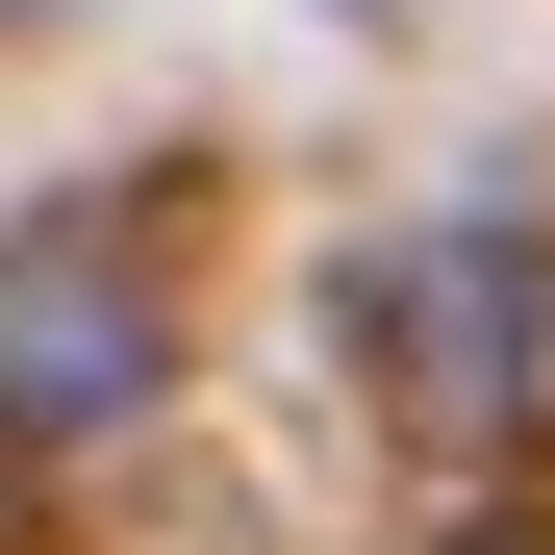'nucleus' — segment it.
I'll return each mask as SVG.
<instances>
[{
  "label": "nucleus",
  "mask_w": 555,
  "mask_h": 555,
  "mask_svg": "<svg viewBox=\"0 0 555 555\" xmlns=\"http://www.w3.org/2000/svg\"><path fill=\"white\" fill-rule=\"evenodd\" d=\"M26 26H76V0H26Z\"/></svg>",
  "instance_id": "5"
},
{
  "label": "nucleus",
  "mask_w": 555,
  "mask_h": 555,
  "mask_svg": "<svg viewBox=\"0 0 555 555\" xmlns=\"http://www.w3.org/2000/svg\"><path fill=\"white\" fill-rule=\"evenodd\" d=\"M454 555H555V530H454Z\"/></svg>",
  "instance_id": "3"
},
{
  "label": "nucleus",
  "mask_w": 555,
  "mask_h": 555,
  "mask_svg": "<svg viewBox=\"0 0 555 555\" xmlns=\"http://www.w3.org/2000/svg\"><path fill=\"white\" fill-rule=\"evenodd\" d=\"M0 404L26 429H127L152 404V228L127 203H51L0 253Z\"/></svg>",
  "instance_id": "2"
},
{
  "label": "nucleus",
  "mask_w": 555,
  "mask_h": 555,
  "mask_svg": "<svg viewBox=\"0 0 555 555\" xmlns=\"http://www.w3.org/2000/svg\"><path fill=\"white\" fill-rule=\"evenodd\" d=\"M353 353L429 454H530L555 429V228H404L353 278Z\"/></svg>",
  "instance_id": "1"
},
{
  "label": "nucleus",
  "mask_w": 555,
  "mask_h": 555,
  "mask_svg": "<svg viewBox=\"0 0 555 555\" xmlns=\"http://www.w3.org/2000/svg\"><path fill=\"white\" fill-rule=\"evenodd\" d=\"M328 26H404V0H328Z\"/></svg>",
  "instance_id": "4"
}]
</instances>
